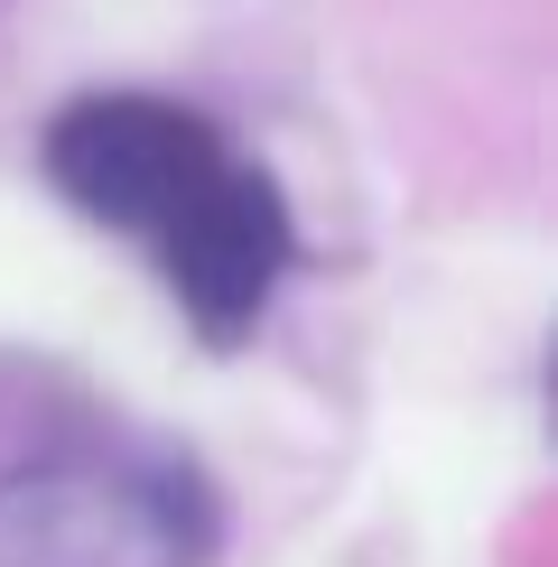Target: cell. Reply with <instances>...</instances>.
Listing matches in <instances>:
<instances>
[{"mask_svg": "<svg viewBox=\"0 0 558 567\" xmlns=\"http://www.w3.org/2000/svg\"><path fill=\"white\" fill-rule=\"evenodd\" d=\"M149 243H158V270H168L186 326L205 344H242L261 326L279 270H289V196L261 168H232L224 158Z\"/></svg>", "mask_w": 558, "mask_h": 567, "instance_id": "obj_3", "label": "cell"}, {"mask_svg": "<svg viewBox=\"0 0 558 567\" xmlns=\"http://www.w3.org/2000/svg\"><path fill=\"white\" fill-rule=\"evenodd\" d=\"M215 549V503L196 475H84L38 465L0 484V567H196Z\"/></svg>", "mask_w": 558, "mask_h": 567, "instance_id": "obj_1", "label": "cell"}, {"mask_svg": "<svg viewBox=\"0 0 558 567\" xmlns=\"http://www.w3.org/2000/svg\"><path fill=\"white\" fill-rule=\"evenodd\" d=\"M224 168V140L196 112L158 103V93H84L46 122V177L65 186V205H84L93 224H122L149 243L158 224Z\"/></svg>", "mask_w": 558, "mask_h": 567, "instance_id": "obj_2", "label": "cell"}]
</instances>
